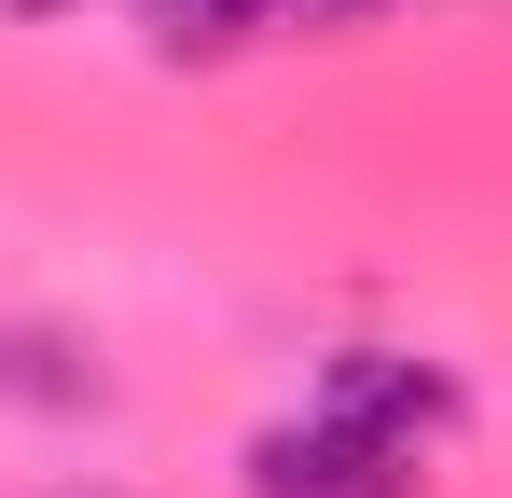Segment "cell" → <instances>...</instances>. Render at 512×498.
I'll list each match as a JSON object with an SVG mask.
<instances>
[{"mask_svg":"<svg viewBox=\"0 0 512 498\" xmlns=\"http://www.w3.org/2000/svg\"><path fill=\"white\" fill-rule=\"evenodd\" d=\"M429 443H388V429H346V415H291L250 443V498H416Z\"/></svg>","mask_w":512,"mask_h":498,"instance_id":"cell-1","label":"cell"},{"mask_svg":"<svg viewBox=\"0 0 512 498\" xmlns=\"http://www.w3.org/2000/svg\"><path fill=\"white\" fill-rule=\"evenodd\" d=\"M305 415H346V429H388V443H443L457 429V374L443 360H402V346H346L319 374Z\"/></svg>","mask_w":512,"mask_h":498,"instance_id":"cell-2","label":"cell"},{"mask_svg":"<svg viewBox=\"0 0 512 498\" xmlns=\"http://www.w3.org/2000/svg\"><path fill=\"white\" fill-rule=\"evenodd\" d=\"M139 28H153L167 56H236V42H263L250 0H139Z\"/></svg>","mask_w":512,"mask_h":498,"instance_id":"cell-3","label":"cell"},{"mask_svg":"<svg viewBox=\"0 0 512 498\" xmlns=\"http://www.w3.org/2000/svg\"><path fill=\"white\" fill-rule=\"evenodd\" d=\"M263 28H360V14H374V0H250Z\"/></svg>","mask_w":512,"mask_h":498,"instance_id":"cell-4","label":"cell"},{"mask_svg":"<svg viewBox=\"0 0 512 498\" xmlns=\"http://www.w3.org/2000/svg\"><path fill=\"white\" fill-rule=\"evenodd\" d=\"M0 14H70V0H0Z\"/></svg>","mask_w":512,"mask_h":498,"instance_id":"cell-5","label":"cell"}]
</instances>
